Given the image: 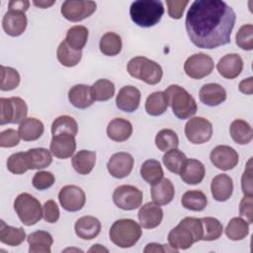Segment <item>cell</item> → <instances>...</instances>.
Instances as JSON below:
<instances>
[{"mask_svg":"<svg viewBox=\"0 0 253 253\" xmlns=\"http://www.w3.org/2000/svg\"><path fill=\"white\" fill-rule=\"evenodd\" d=\"M236 20L234 10L224 1H194L186 15L190 41L200 48L211 49L230 42Z\"/></svg>","mask_w":253,"mask_h":253,"instance_id":"obj_1","label":"cell"},{"mask_svg":"<svg viewBox=\"0 0 253 253\" xmlns=\"http://www.w3.org/2000/svg\"><path fill=\"white\" fill-rule=\"evenodd\" d=\"M203 226L201 218L187 216L168 234L169 246L174 249H188L194 243L202 240Z\"/></svg>","mask_w":253,"mask_h":253,"instance_id":"obj_2","label":"cell"},{"mask_svg":"<svg viewBox=\"0 0 253 253\" xmlns=\"http://www.w3.org/2000/svg\"><path fill=\"white\" fill-rule=\"evenodd\" d=\"M164 14V7L161 1L138 0L131 3L129 15L132 22L141 28L155 26Z\"/></svg>","mask_w":253,"mask_h":253,"instance_id":"obj_3","label":"cell"},{"mask_svg":"<svg viewBox=\"0 0 253 253\" xmlns=\"http://www.w3.org/2000/svg\"><path fill=\"white\" fill-rule=\"evenodd\" d=\"M164 93L167 97L168 105L178 119H190L197 113L198 106L196 100L183 87L173 84L168 86Z\"/></svg>","mask_w":253,"mask_h":253,"instance_id":"obj_4","label":"cell"},{"mask_svg":"<svg viewBox=\"0 0 253 253\" xmlns=\"http://www.w3.org/2000/svg\"><path fill=\"white\" fill-rule=\"evenodd\" d=\"M141 234L140 225L130 218L116 220L109 231L111 241L121 248L132 247L139 240Z\"/></svg>","mask_w":253,"mask_h":253,"instance_id":"obj_5","label":"cell"},{"mask_svg":"<svg viewBox=\"0 0 253 253\" xmlns=\"http://www.w3.org/2000/svg\"><path fill=\"white\" fill-rule=\"evenodd\" d=\"M128 74L148 85L159 83L163 76L162 67L155 61L144 57L135 56L131 58L126 66Z\"/></svg>","mask_w":253,"mask_h":253,"instance_id":"obj_6","label":"cell"},{"mask_svg":"<svg viewBox=\"0 0 253 253\" xmlns=\"http://www.w3.org/2000/svg\"><path fill=\"white\" fill-rule=\"evenodd\" d=\"M14 209L20 220L27 226L38 223L42 217L40 201L29 193H21L14 201Z\"/></svg>","mask_w":253,"mask_h":253,"instance_id":"obj_7","label":"cell"},{"mask_svg":"<svg viewBox=\"0 0 253 253\" xmlns=\"http://www.w3.org/2000/svg\"><path fill=\"white\" fill-rule=\"evenodd\" d=\"M0 106V125L2 126L5 124H20L27 118L28 107L20 97L1 98Z\"/></svg>","mask_w":253,"mask_h":253,"instance_id":"obj_8","label":"cell"},{"mask_svg":"<svg viewBox=\"0 0 253 253\" xmlns=\"http://www.w3.org/2000/svg\"><path fill=\"white\" fill-rule=\"evenodd\" d=\"M143 194L134 186L122 185L115 189L113 201L115 205L124 211H133L142 204Z\"/></svg>","mask_w":253,"mask_h":253,"instance_id":"obj_9","label":"cell"},{"mask_svg":"<svg viewBox=\"0 0 253 253\" xmlns=\"http://www.w3.org/2000/svg\"><path fill=\"white\" fill-rule=\"evenodd\" d=\"M185 135L191 143H206L211 138L212 125L203 117L192 118L185 126Z\"/></svg>","mask_w":253,"mask_h":253,"instance_id":"obj_10","label":"cell"},{"mask_svg":"<svg viewBox=\"0 0 253 253\" xmlns=\"http://www.w3.org/2000/svg\"><path fill=\"white\" fill-rule=\"evenodd\" d=\"M214 67L212 58L203 52L189 56L184 63L185 73L193 79H202L210 75Z\"/></svg>","mask_w":253,"mask_h":253,"instance_id":"obj_11","label":"cell"},{"mask_svg":"<svg viewBox=\"0 0 253 253\" xmlns=\"http://www.w3.org/2000/svg\"><path fill=\"white\" fill-rule=\"evenodd\" d=\"M97 8L94 1H74L67 0L61 5L60 12L62 16L70 22H80L90 17Z\"/></svg>","mask_w":253,"mask_h":253,"instance_id":"obj_12","label":"cell"},{"mask_svg":"<svg viewBox=\"0 0 253 253\" xmlns=\"http://www.w3.org/2000/svg\"><path fill=\"white\" fill-rule=\"evenodd\" d=\"M58 201L67 211H78L86 203L84 191L76 185H66L58 193Z\"/></svg>","mask_w":253,"mask_h":253,"instance_id":"obj_13","label":"cell"},{"mask_svg":"<svg viewBox=\"0 0 253 253\" xmlns=\"http://www.w3.org/2000/svg\"><path fill=\"white\" fill-rule=\"evenodd\" d=\"M210 159L217 169L228 171L238 164L239 155L237 151L229 145H217L211 151Z\"/></svg>","mask_w":253,"mask_h":253,"instance_id":"obj_14","label":"cell"},{"mask_svg":"<svg viewBox=\"0 0 253 253\" xmlns=\"http://www.w3.org/2000/svg\"><path fill=\"white\" fill-rule=\"evenodd\" d=\"M134 159L127 152H117L111 156L107 163L108 172L117 179L128 176L133 168Z\"/></svg>","mask_w":253,"mask_h":253,"instance_id":"obj_15","label":"cell"},{"mask_svg":"<svg viewBox=\"0 0 253 253\" xmlns=\"http://www.w3.org/2000/svg\"><path fill=\"white\" fill-rule=\"evenodd\" d=\"M76 149L75 136L70 133L52 135L49 150L52 155L59 159H66L73 155Z\"/></svg>","mask_w":253,"mask_h":253,"instance_id":"obj_16","label":"cell"},{"mask_svg":"<svg viewBox=\"0 0 253 253\" xmlns=\"http://www.w3.org/2000/svg\"><path fill=\"white\" fill-rule=\"evenodd\" d=\"M28 20L24 12L16 10H8L2 19V27L4 32L11 37L21 36L27 28Z\"/></svg>","mask_w":253,"mask_h":253,"instance_id":"obj_17","label":"cell"},{"mask_svg":"<svg viewBox=\"0 0 253 253\" xmlns=\"http://www.w3.org/2000/svg\"><path fill=\"white\" fill-rule=\"evenodd\" d=\"M140 98V91L134 86L127 85L119 91L116 97V105L123 112L132 113L138 108Z\"/></svg>","mask_w":253,"mask_h":253,"instance_id":"obj_18","label":"cell"},{"mask_svg":"<svg viewBox=\"0 0 253 253\" xmlns=\"http://www.w3.org/2000/svg\"><path fill=\"white\" fill-rule=\"evenodd\" d=\"M216 69L222 77L234 79L238 77L243 70V60L238 53H228L218 60Z\"/></svg>","mask_w":253,"mask_h":253,"instance_id":"obj_19","label":"cell"},{"mask_svg":"<svg viewBox=\"0 0 253 253\" xmlns=\"http://www.w3.org/2000/svg\"><path fill=\"white\" fill-rule=\"evenodd\" d=\"M140 225L146 229L157 227L163 218V211L155 203L149 202L143 205L137 213Z\"/></svg>","mask_w":253,"mask_h":253,"instance_id":"obj_20","label":"cell"},{"mask_svg":"<svg viewBox=\"0 0 253 253\" xmlns=\"http://www.w3.org/2000/svg\"><path fill=\"white\" fill-rule=\"evenodd\" d=\"M206 174L204 164L197 159H186L179 173L183 182L189 185L200 184Z\"/></svg>","mask_w":253,"mask_h":253,"instance_id":"obj_21","label":"cell"},{"mask_svg":"<svg viewBox=\"0 0 253 253\" xmlns=\"http://www.w3.org/2000/svg\"><path fill=\"white\" fill-rule=\"evenodd\" d=\"M100 220L92 215H84L77 219L74 224V230L78 237L84 240H91L98 236L101 231Z\"/></svg>","mask_w":253,"mask_h":253,"instance_id":"obj_22","label":"cell"},{"mask_svg":"<svg viewBox=\"0 0 253 253\" xmlns=\"http://www.w3.org/2000/svg\"><path fill=\"white\" fill-rule=\"evenodd\" d=\"M199 98L205 105L215 107L226 100V91L217 83H208L200 89Z\"/></svg>","mask_w":253,"mask_h":253,"instance_id":"obj_23","label":"cell"},{"mask_svg":"<svg viewBox=\"0 0 253 253\" xmlns=\"http://www.w3.org/2000/svg\"><path fill=\"white\" fill-rule=\"evenodd\" d=\"M211 192L212 198L217 202L227 201L233 192V182L226 174H218L211 180Z\"/></svg>","mask_w":253,"mask_h":253,"instance_id":"obj_24","label":"cell"},{"mask_svg":"<svg viewBox=\"0 0 253 253\" xmlns=\"http://www.w3.org/2000/svg\"><path fill=\"white\" fill-rule=\"evenodd\" d=\"M150 193L153 203L158 206H166L172 202L175 195V188L169 179L162 178L151 186Z\"/></svg>","mask_w":253,"mask_h":253,"instance_id":"obj_25","label":"cell"},{"mask_svg":"<svg viewBox=\"0 0 253 253\" xmlns=\"http://www.w3.org/2000/svg\"><path fill=\"white\" fill-rule=\"evenodd\" d=\"M68 100L77 109H87L93 105L94 99L91 93V86L77 84L68 91Z\"/></svg>","mask_w":253,"mask_h":253,"instance_id":"obj_26","label":"cell"},{"mask_svg":"<svg viewBox=\"0 0 253 253\" xmlns=\"http://www.w3.org/2000/svg\"><path fill=\"white\" fill-rule=\"evenodd\" d=\"M132 133V126L129 121L122 118L113 119L107 126V135L110 139L123 142L127 140Z\"/></svg>","mask_w":253,"mask_h":253,"instance_id":"obj_27","label":"cell"},{"mask_svg":"<svg viewBox=\"0 0 253 253\" xmlns=\"http://www.w3.org/2000/svg\"><path fill=\"white\" fill-rule=\"evenodd\" d=\"M30 245V253H50L53 238L50 233L43 230H37L30 233L27 237Z\"/></svg>","mask_w":253,"mask_h":253,"instance_id":"obj_28","label":"cell"},{"mask_svg":"<svg viewBox=\"0 0 253 253\" xmlns=\"http://www.w3.org/2000/svg\"><path fill=\"white\" fill-rule=\"evenodd\" d=\"M25 156L29 170L43 169L48 167L52 162L50 151L42 147L29 149L25 152Z\"/></svg>","mask_w":253,"mask_h":253,"instance_id":"obj_29","label":"cell"},{"mask_svg":"<svg viewBox=\"0 0 253 253\" xmlns=\"http://www.w3.org/2000/svg\"><path fill=\"white\" fill-rule=\"evenodd\" d=\"M44 130L42 121L36 118H26L19 125L18 131L21 138L25 141H35L39 139Z\"/></svg>","mask_w":253,"mask_h":253,"instance_id":"obj_30","label":"cell"},{"mask_svg":"<svg viewBox=\"0 0 253 253\" xmlns=\"http://www.w3.org/2000/svg\"><path fill=\"white\" fill-rule=\"evenodd\" d=\"M71 163L77 173L81 175H87L93 170L95 166L96 152L86 149L79 150L73 155Z\"/></svg>","mask_w":253,"mask_h":253,"instance_id":"obj_31","label":"cell"},{"mask_svg":"<svg viewBox=\"0 0 253 253\" xmlns=\"http://www.w3.org/2000/svg\"><path fill=\"white\" fill-rule=\"evenodd\" d=\"M229 133L234 142L240 145L248 144L253 138V129L251 126L240 119L234 120L229 126Z\"/></svg>","mask_w":253,"mask_h":253,"instance_id":"obj_32","label":"cell"},{"mask_svg":"<svg viewBox=\"0 0 253 253\" xmlns=\"http://www.w3.org/2000/svg\"><path fill=\"white\" fill-rule=\"evenodd\" d=\"M26 239V231L23 227H13L0 220V241L9 246H18Z\"/></svg>","mask_w":253,"mask_h":253,"instance_id":"obj_33","label":"cell"},{"mask_svg":"<svg viewBox=\"0 0 253 253\" xmlns=\"http://www.w3.org/2000/svg\"><path fill=\"white\" fill-rule=\"evenodd\" d=\"M168 108L167 97L164 92L156 91L151 93L145 101V111L152 117H157L166 112Z\"/></svg>","mask_w":253,"mask_h":253,"instance_id":"obj_34","label":"cell"},{"mask_svg":"<svg viewBox=\"0 0 253 253\" xmlns=\"http://www.w3.org/2000/svg\"><path fill=\"white\" fill-rule=\"evenodd\" d=\"M88 36V29L85 26L76 25L67 31L64 41L71 48L75 50H82L87 43Z\"/></svg>","mask_w":253,"mask_h":253,"instance_id":"obj_35","label":"cell"},{"mask_svg":"<svg viewBox=\"0 0 253 253\" xmlns=\"http://www.w3.org/2000/svg\"><path fill=\"white\" fill-rule=\"evenodd\" d=\"M56 57L63 66L73 67L80 62L82 58V50H75L71 48L65 41H62L57 47Z\"/></svg>","mask_w":253,"mask_h":253,"instance_id":"obj_36","label":"cell"},{"mask_svg":"<svg viewBox=\"0 0 253 253\" xmlns=\"http://www.w3.org/2000/svg\"><path fill=\"white\" fill-rule=\"evenodd\" d=\"M122 46L123 42L121 37L114 32L104 34L99 42L101 52L107 56H115L119 54L122 50Z\"/></svg>","mask_w":253,"mask_h":253,"instance_id":"obj_37","label":"cell"},{"mask_svg":"<svg viewBox=\"0 0 253 253\" xmlns=\"http://www.w3.org/2000/svg\"><path fill=\"white\" fill-rule=\"evenodd\" d=\"M182 206L190 211H202L206 209L208 205V199L207 196L202 192L198 190H192L187 191L183 194L181 199Z\"/></svg>","mask_w":253,"mask_h":253,"instance_id":"obj_38","label":"cell"},{"mask_svg":"<svg viewBox=\"0 0 253 253\" xmlns=\"http://www.w3.org/2000/svg\"><path fill=\"white\" fill-rule=\"evenodd\" d=\"M140 175L145 182L153 185L163 178L164 172L159 161L148 159L142 163L140 167Z\"/></svg>","mask_w":253,"mask_h":253,"instance_id":"obj_39","label":"cell"},{"mask_svg":"<svg viewBox=\"0 0 253 253\" xmlns=\"http://www.w3.org/2000/svg\"><path fill=\"white\" fill-rule=\"evenodd\" d=\"M224 232L230 240H242L249 233V223L242 217H233L227 223Z\"/></svg>","mask_w":253,"mask_h":253,"instance_id":"obj_40","label":"cell"},{"mask_svg":"<svg viewBox=\"0 0 253 253\" xmlns=\"http://www.w3.org/2000/svg\"><path fill=\"white\" fill-rule=\"evenodd\" d=\"M115 85L108 79H99L91 86V93L94 101L105 102L115 95Z\"/></svg>","mask_w":253,"mask_h":253,"instance_id":"obj_41","label":"cell"},{"mask_svg":"<svg viewBox=\"0 0 253 253\" xmlns=\"http://www.w3.org/2000/svg\"><path fill=\"white\" fill-rule=\"evenodd\" d=\"M202 226H203V237L202 240L205 241H212L218 239L222 234V224L221 222L211 216H206L201 218Z\"/></svg>","mask_w":253,"mask_h":253,"instance_id":"obj_42","label":"cell"},{"mask_svg":"<svg viewBox=\"0 0 253 253\" xmlns=\"http://www.w3.org/2000/svg\"><path fill=\"white\" fill-rule=\"evenodd\" d=\"M155 145L159 150L166 152L178 147L179 137L173 129L163 128L159 130L155 136Z\"/></svg>","mask_w":253,"mask_h":253,"instance_id":"obj_43","label":"cell"},{"mask_svg":"<svg viewBox=\"0 0 253 253\" xmlns=\"http://www.w3.org/2000/svg\"><path fill=\"white\" fill-rule=\"evenodd\" d=\"M78 132L77 122L70 116H59L51 124V134L56 135L59 133H70L76 135Z\"/></svg>","mask_w":253,"mask_h":253,"instance_id":"obj_44","label":"cell"},{"mask_svg":"<svg viewBox=\"0 0 253 253\" xmlns=\"http://www.w3.org/2000/svg\"><path fill=\"white\" fill-rule=\"evenodd\" d=\"M186 159L187 157L185 153L179 150L178 148H174L166 151V153L162 157V161L165 167L174 174L180 173Z\"/></svg>","mask_w":253,"mask_h":253,"instance_id":"obj_45","label":"cell"},{"mask_svg":"<svg viewBox=\"0 0 253 253\" xmlns=\"http://www.w3.org/2000/svg\"><path fill=\"white\" fill-rule=\"evenodd\" d=\"M21 77L19 72L9 66H1V86L2 91H11L17 88L20 84Z\"/></svg>","mask_w":253,"mask_h":253,"instance_id":"obj_46","label":"cell"},{"mask_svg":"<svg viewBox=\"0 0 253 253\" xmlns=\"http://www.w3.org/2000/svg\"><path fill=\"white\" fill-rule=\"evenodd\" d=\"M236 44L244 50L253 49V26L252 24H246L239 28L235 36Z\"/></svg>","mask_w":253,"mask_h":253,"instance_id":"obj_47","label":"cell"},{"mask_svg":"<svg viewBox=\"0 0 253 253\" xmlns=\"http://www.w3.org/2000/svg\"><path fill=\"white\" fill-rule=\"evenodd\" d=\"M7 169L16 175L24 174L28 169L25 152H16L9 156L7 160Z\"/></svg>","mask_w":253,"mask_h":253,"instance_id":"obj_48","label":"cell"},{"mask_svg":"<svg viewBox=\"0 0 253 253\" xmlns=\"http://www.w3.org/2000/svg\"><path fill=\"white\" fill-rule=\"evenodd\" d=\"M55 178L51 172L48 171H39L37 172L32 180L34 188L42 191L50 188L54 184Z\"/></svg>","mask_w":253,"mask_h":253,"instance_id":"obj_49","label":"cell"},{"mask_svg":"<svg viewBox=\"0 0 253 253\" xmlns=\"http://www.w3.org/2000/svg\"><path fill=\"white\" fill-rule=\"evenodd\" d=\"M59 209L53 200L46 201L42 206V217L48 223H54L59 218Z\"/></svg>","mask_w":253,"mask_h":253,"instance_id":"obj_50","label":"cell"},{"mask_svg":"<svg viewBox=\"0 0 253 253\" xmlns=\"http://www.w3.org/2000/svg\"><path fill=\"white\" fill-rule=\"evenodd\" d=\"M19 131L13 128H7L0 133V146L1 147H14L20 142Z\"/></svg>","mask_w":253,"mask_h":253,"instance_id":"obj_51","label":"cell"},{"mask_svg":"<svg viewBox=\"0 0 253 253\" xmlns=\"http://www.w3.org/2000/svg\"><path fill=\"white\" fill-rule=\"evenodd\" d=\"M189 4L188 0H167L166 5L168 7V14L172 19H181L186 6Z\"/></svg>","mask_w":253,"mask_h":253,"instance_id":"obj_52","label":"cell"},{"mask_svg":"<svg viewBox=\"0 0 253 253\" xmlns=\"http://www.w3.org/2000/svg\"><path fill=\"white\" fill-rule=\"evenodd\" d=\"M239 214L245 217L250 224L253 222V198L252 196H244L239 204Z\"/></svg>","mask_w":253,"mask_h":253,"instance_id":"obj_53","label":"cell"},{"mask_svg":"<svg viewBox=\"0 0 253 253\" xmlns=\"http://www.w3.org/2000/svg\"><path fill=\"white\" fill-rule=\"evenodd\" d=\"M252 159L250 158L244 173L241 177V189L244 196H253V187H252V167H251Z\"/></svg>","mask_w":253,"mask_h":253,"instance_id":"obj_54","label":"cell"},{"mask_svg":"<svg viewBox=\"0 0 253 253\" xmlns=\"http://www.w3.org/2000/svg\"><path fill=\"white\" fill-rule=\"evenodd\" d=\"M178 252L177 249H174V248H167L166 247V244H158V243H148L145 248L143 249V252L144 253H148V252Z\"/></svg>","mask_w":253,"mask_h":253,"instance_id":"obj_55","label":"cell"},{"mask_svg":"<svg viewBox=\"0 0 253 253\" xmlns=\"http://www.w3.org/2000/svg\"><path fill=\"white\" fill-rule=\"evenodd\" d=\"M30 7V2L28 0H12L8 3L9 10H16L20 12H26Z\"/></svg>","mask_w":253,"mask_h":253,"instance_id":"obj_56","label":"cell"},{"mask_svg":"<svg viewBox=\"0 0 253 253\" xmlns=\"http://www.w3.org/2000/svg\"><path fill=\"white\" fill-rule=\"evenodd\" d=\"M238 89L241 93L246 95H251L253 93V77H248L240 81L238 85Z\"/></svg>","mask_w":253,"mask_h":253,"instance_id":"obj_57","label":"cell"},{"mask_svg":"<svg viewBox=\"0 0 253 253\" xmlns=\"http://www.w3.org/2000/svg\"><path fill=\"white\" fill-rule=\"evenodd\" d=\"M55 3V1H33V4L39 8L45 9L50 6H52Z\"/></svg>","mask_w":253,"mask_h":253,"instance_id":"obj_58","label":"cell"},{"mask_svg":"<svg viewBox=\"0 0 253 253\" xmlns=\"http://www.w3.org/2000/svg\"><path fill=\"white\" fill-rule=\"evenodd\" d=\"M94 251H95V252H103V251L108 252L109 250H108L107 248L101 246L100 244H95L93 247H91V248L89 249V252H94Z\"/></svg>","mask_w":253,"mask_h":253,"instance_id":"obj_59","label":"cell"}]
</instances>
